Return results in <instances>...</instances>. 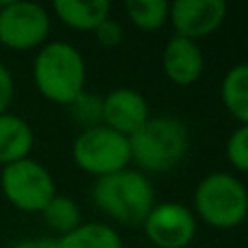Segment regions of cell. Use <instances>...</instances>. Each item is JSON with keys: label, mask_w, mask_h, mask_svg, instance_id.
<instances>
[{"label": "cell", "mask_w": 248, "mask_h": 248, "mask_svg": "<svg viewBox=\"0 0 248 248\" xmlns=\"http://www.w3.org/2000/svg\"><path fill=\"white\" fill-rule=\"evenodd\" d=\"M150 118V107L144 94L131 87H116L103 96V124L111 131L131 137Z\"/></svg>", "instance_id": "10"}, {"label": "cell", "mask_w": 248, "mask_h": 248, "mask_svg": "<svg viewBox=\"0 0 248 248\" xmlns=\"http://www.w3.org/2000/svg\"><path fill=\"white\" fill-rule=\"evenodd\" d=\"M13 94H16L13 74H11V70L0 61V113L9 111V105L13 103Z\"/></svg>", "instance_id": "21"}, {"label": "cell", "mask_w": 248, "mask_h": 248, "mask_svg": "<svg viewBox=\"0 0 248 248\" xmlns=\"http://www.w3.org/2000/svg\"><path fill=\"white\" fill-rule=\"evenodd\" d=\"M163 74L170 83L179 87H189L205 72V57L198 42L185 37H170L163 46L161 55Z\"/></svg>", "instance_id": "11"}, {"label": "cell", "mask_w": 248, "mask_h": 248, "mask_svg": "<svg viewBox=\"0 0 248 248\" xmlns=\"http://www.w3.org/2000/svg\"><path fill=\"white\" fill-rule=\"evenodd\" d=\"M148 242L155 248H187L196 237L198 220L183 202H155L141 222Z\"/></svg>", "instance_id": "8"}, {"label": "cell", "mask_w": 248, "mask_h": 248, "mask_svg": "<svg viewBox=\"0 0 248 248\" xmlns=\"http://www.w3.org/2000/svg\"><path fill=\"white\" fill-rule=\"evenodd\" d=\"M72 161L78 170L94 179L131 168L128 137L111 131L105 124L83 128L72 141Z\"/></svg>", "instance_id": "5"}, {"label": "cell", "mask_w": 248, "mask_h": 248, "mask_svg": "<svg viewBox=\"0 0 248 248\" xmlns=\"http://www.w3.org/2000/svg\"><path fill=\"white\" fill-rule=\"evenodd\" d=\"M55 248H124V242L111 224L83 222L68 235L55 237Z\"/></svg>", "instance_id": "14"}, {"label": "cell", "mask_w": 248, "mask_h": 248, "mask_svg": "<svg viewBox=\"0 0 248 248\" xmlns=\"http://www.w3.org/2000/svg\"><path fill=\"white\" fill-rule=\"evenodd\" d=\"M33 83L46 100L68 107L87 87V63L70 42H46L33 59Z\"/></svg>", "instance_id": "2"}, {"label": "cell", "mask_w": 248, "mask_h": 248, "mask_svg": "<svg viewBox=\"0 0 248 248\" xmlns=\"http://www.w3.org/2000/svg\"><path fill=\"white\" fill-rule=\"evenodd\" d=\"M44 222L48 224L50 231L57 233V237L68 235L72 233L77 227L83 224V214L78 209L77 201H72L70 196H63V194H57L42 211Z\"/></svg>", "instance_id": "16"}, {"label": "cell", "mask_w": 248, "mask_h": 248, "mask_svg": "<svg viewBox=\"0 0 248 248\" xmlns=\"http://www.w3.org/2000/svg\"><path fill=\"white\" fill-rule=\"evenodd\" d=\"M131 161L141 174L172 172L189 150V131L185 122L170 113L150 116L146 124L128 137Z\"/></svg>", "instance_id": "1"}, {"label": "cell", "mask_w": 248, "mask_h": 248, "mask_svg": "<svg viewBox=\"0 0 248 248\" xmlns=\"http://www.w3.org/2000/svg\"><path fill=\"white\" fill-rule=\"evenodd\" d=\"M124 13L135 29L150 33V31H159L168 22L170 2L166 0H126Z\"/></svg>", "instance_id": "17"}, {"label": "cell", "mask_w": 248, "mask_h": 248, "mask_svg": "<svg viewBox=\"0 0 248 248\" xmlns=\"http://www.w3.org/2000/svg\"><path fill=\"white\" fill-rule=\"evenodd\" d=\"M35 146V133L22 116L7 111L0 113V166L22 161L31 157Z\"/></svg>", "instance_id": "12"}, {"label": "cell", "mask_w": 248, "mask_h": 248, "mask_svg": "<svg viewBox=\"0 0 248 248\" xmlns=\"http://www.w3.org/2000/svg\"><path fill=\"white\" fill-rule=\"evenodd\" d=\"M94 35H96V39H98L100 46L116 48V46H120V42L124 39V29H122V24L118 20L107 17V20H105L103 24L94 31Z\"/></svg>", "instance_id": "20"}, {"label": "cell", "mask_w": 248, "mask_h": 248, "mask_svg": "<svg viewBox=\"0 0 248 248\" xmlns=\"http://www.w3.org/2000/svg\"><path fill=\"white\" fill-rule=\"evenodd\" d=\"M194 216L220 231L240 227L248 216V187L231 172H209L194 189Z\"/></svg>", "instance_id": "4"}, {"label": "cell", "mask_w": 248, "mask_h": 248, "mask_svg": "<svg viewBox=\"0 0 248 248\" xmlns=\"http://www.w3.org/2000/svg\"><path fill=\"white\" fill-rule=\"evenodd\" d=\"M222 105L240 124H248V61L233 65L220 85Z\"/></svg>", "instance_id": "15"}, {"label": "cell", "mask_w": 248, "mask_h": 248, "mask_svg": "<svg viewBox=\"0 0 248 248\" xmlns=\"http://www.w3.org/2000/svg\"><path fill=\"white\" fill-rule=\"evenodd\" d=\"M246 187H248V185H246Z\"/></svg>", "instance_id": "23"}, {"label": "cell", "mask_w": 248, "mask_h": 248, "mask_svg": "<svg viewBox=\"0 0 248 248\" xmlns=\"http://www.w3.org/2000/svg\"><path fill=\"white\" fill-rule=\"evenodd\" d=\"M55 16L65 26L74 31L94 33L107 17H111V4L107 0H92V2H78V0H55L52 2Z\"/></svg>", "instance_id": "13"}, {"label": "cell", "mask_w": 248, "mask_h": 248, "mask_svg": "<svg viewBox=\"0 0 248 248\" xmlns=\"http://www.w3.org/2000/svg\"><path fill=\"white\" fill-rule=\"evenodd\" d=\"M92 202L113 222L137 227L155 207V189L146 174L135 168H124L94 181Z\"/></svg>", "instance_id": "3"}, {"label": "cell", "mask_w": 248, "mask_h": 248, "mask_svg": "<svg viewBox=\"0 0 248 248\" xmlns=\"http://www.w3.org/2000/svg\"><path fill=\"white\" fill-rule=\"evenodd\" d=\"M52 17L48 9L31 0L0 2V46L16 52L39 50L48 42Z\"/></svg>", "instance_id": "7"}, {"label": "cell", "mask_w": 248, "mask_h": 248, "mask_svg": "<svg viewBox=\"0 0 248 248\" xmlns=\"http://www.w3.org/2000/svg\"><path fill=\"white\" fill-rule=\"evenodd\" d=\"M70 116L77 124H81L83 128H92L103 124V96L90 94V92H83L77 100L68 105Z\"/></svg>", "instance_id": "18"}, {"label": "cell", "mask_w": 248, "mask_h": 248, "mask_svg": "<svg viewBox=\"0 0 248 248\" xmlns=\"http://www.w3.org/2000/svg\"><path fill=\"white\" fill-rule=\"evenodd\" d=\"M229 4L224 0H174L170 2L168 22L176 37L198 42L214 35L224 24Z\"/></svg>", "instance_id": "9"}, {"label": "cell", "mask_w": 248, "mask_h": 248, "mask_svg": "<svg viewBox=\"0 0 248 248\" xmlns=\"http://www.w3.org/2000/svg\"><path fill=\"white\" fill-rule=\"evenodd\" d=\"M224 153L233 170L248 174V124H237L233 128L224 146Z\"/></svg>", "instance_id": "19"}, {"label": "cell", "mask_w": 248, "mask_h": 248, "mask_svg": "<svg viewBox=\"0 0 248 248\" xmlns=\"http://www.w3.org/2000/svg\"><path fill=\"white\" fill-rule=\"evenodd\" d=\"M11 248H55V237H24V240L16 242Z\"/></svg>", "instance_id": "22"}, {"label": "cell", "mask_w": 248, "mask_h": 248, "mask_svg": "<svg viewBox=\"0 0 248 248\" xmlns=\"http://www.w3.org/2000/svg\"><path fill=\"white\" fill-rule=\"evenodd\" d=\"M0 192L22 214H42L57 196V183L44 163L26 157L0 170Z\"/></svg>", "instance_id": "6"}]
</instances>
